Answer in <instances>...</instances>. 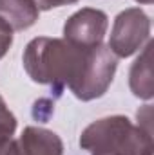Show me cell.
<instances>
[{
    "instance_id": "cell-2",
    "label": "cell",
    "mask_w": 154,
    "mask_h": 155,
    "mask_svg": "<svg viewBox=\"0 0 154 155\" xmlns=\"http://www.w3.org/2000/svg\"><path fill=\"white\" fill-rule=\"evenodd\" d=\"M80 146L91 155H152L151 130L132 124L125 116L91 123L80 135Z\"/></svg>"
},
{
    "instance_id": "cell-8",
    "label": "cell",
    "mask_w": 154,
    "mask_h": 155,
    "mask_svg": "<svg viewBox=\"0 0 154 155\" xmlns=\"http://www.w3.org/2000/svg\"><path fill=\"white\" fill-rule=\"evenodd\" d=\"M151 52L152 43L149 41L143 49V52L138 56V60L132 63L129 72V85L136 97L140 99H152V67H151Z\"/></svg>"
},
{
    "instance_id": "cell-7",
    "label": "cell",
    "mask_w": 154,
    "mask_h": 155,
    "mask_svg": "<svg viewBox=\"0 0 154 155\" xmlns=\"http://www.w3.org/2000/svg\"><path fill=\"white\" fill-rule=\"evenodd\" d=\"M38 7L33 0H0V20L11 31H26L38 20Z\"/></svg>"
},
{
    "instance_id": "cell-6",
    "label": "cell",
    "mask_w": 154,
    "mask_h": 155,
    "mask_svg": "<svg viewBox=\"0 0 154 155\" xmlns=\"http://www.w3.org/2000/svg\"><path fill=\"white\" fill-rule=\"evenodd\" d=\"M15 143H16V155H62L64 153L62 139L54 132H51L47 128L27 126Z\"/></svg>"
},
{
    "instance_id": "cell-3",
    "label": "cell",
    "mask_w": 154,
    "mask_h": 155,
    "mask_svg": "<svg viewBox=\"0 0 154 155\" xmlns=\"http://www.w3.org/2000/svg\"><path fill=\"white\" fill-rule=\"evenodd\" d=\"M116 72V56L107 45H98L85 51L82 69L69 85L71 92L82 101L102 97L113 83Z\"/></svg>"
},
{
    "instance_id": "cell-13",
    "label": "cell",
    "mask_w": 154,
    "mask_h": 155,
    "mask_svg": "<svg viewBox=\"0 0 154 155\" xmlns=\"http://www.w3.org/2000/svg\"><path fill=\"white\" fill-rule=\"evenodd\" d=\"M4 108H7V107H5V101H4V97L0 96V110H4Z\"/></svg>"
},
{
    "instance_id": "cell-5",
    "label": "cell",
    "mask_w": 154,
    "mask_h": 155,
    "mask_svg": "<svg viewBox=\"0 0 154 155\" xmlns=\"http://www.w3.org/2000/svg\"><path fill=\"white\" fill-rule=\"evenodd\" d=\"M109 27V18L103 11L83 7L69 16L64 25V40L78 49H93L102 45Z\"/></svg>"
},
{
    "instance_id": "cell-11",
    "label": "cell",
    "mask_w": 154,
    "mask_h": 155,
    "mask_svg": "<svg viewBox=\"0 0 154 155\" xmlns=\"http://www.w3.org/2000/svg\"><path fill=\"white\" fill-rule=\"evenodd\" d=\"M35 5L38 7V11H49L53 7H62V5H69L75 4L78 0H33Z\"/></svg>"
},
{
    "instance_id": "cell-1",
    "label": "cell",
    "mask_w": 154,
    "mask_h": 155,
    "mask_svg": "<svg viewBox=\"0 0 154 155\" xmlns=\"http://www.w3.org/2000/svg\"><path fill=\"white\" fill-rule=\"evenodd\" d=\"M85 51L87 49H78L65 40L40 36L27 43L22 61L27 76L35 83L62 90L76 79Z\"/></svg>"
},
{
    "instance_id": "cell-10",
    "label": "cell",
    "mask_w": 154,
    "mask_h": 155,
    "mask_svg": "<svg viewBox=\"0 0 154 155\" xmlns=\"http://www.w3.org/2000/svg\"><path fill=\"white\" fill-rule=\"evenodd\" d=\"M11 43H13V31L7 24L0 20V58L9 51Z\"/></svg>"
},
{
    "instance_id": "cell-12",
    "label": "cell",
    "mask_w": 154,
    "mask_h": 155,
    "mask_svg": "<svg viewBox=\"0 0 154 155\" xmlns=\"http://www.w3.org/2000/svg\"><path fill=\"white\" fill-rule=\"evenodd\" d=\"M0 155H16V143L15 139H7L0 143Z\"/></svg>"
},
{
    "instance_id": "cell-14",
    "label": "cell",
    "mask_w": 154,
    "mask_h": 155,
    "mask_svg": "<svg viewBox=\"0 0 154 155\" xmlns=\"http://www.w3.org/2000/svg\"><path fill=\"white\" fill-rule=\"evenodd\" d=\"M138 4H152V0H136Z\"/></svg>"
},
{
    "instance_id": "cell-4",
    "label": "cell",
    "mask_w": 154,
    "mask_h": 155,
    "mask_svg": "<svg viewBox=\"0 0 154 155\" xmlns=\"http://www.w3.org/2000/svg\"><path fill=\"white\" fill-rule=\"evenodd\" d=\"M151 38V20L140 7L121 11L114 18L109 49L116 58H129Z\"/></svg>"
},
{
    "instance_id": "cell-9",
    "label": "cell",
    "mask_w": 154,
    "mask_h": 155,
    "mask_svg": "<svg viewBox=\"0 0 154 155\" xmlns=\"http://www.w3.org/2000/svg\"><path fill=\"white\" fill-rule=\"evenodd\" d=\"M15 130H16V117L7 108L0 110V143H4L7 139H13Z\"/></svg>"
}]
</instances>
